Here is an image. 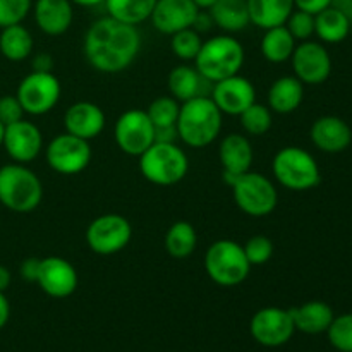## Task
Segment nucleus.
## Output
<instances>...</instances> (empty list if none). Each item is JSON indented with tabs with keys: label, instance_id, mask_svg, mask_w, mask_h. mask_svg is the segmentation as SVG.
<instances>
[{
	"label": "nucleus",
	"instance_id": "nucleus-3",
	"mask_svg": "<svg viewBox=\"0 0 352 352\" xmlns=\"http://www.w3.org/2000/svg\"><path fill=\"white\" fill-rule=\"evenodd\" d=\"M246 60L243 43L230 34H219L203 41L195 67L210 82H219L239 74Z\"/></svg>",
	"mask_w": 352,
	"mask_h": 352
},
{
	"label": "nucleus",
	"instance_id": "nucleus-11",
	"mask_svg": "<svg viewBox=\"0 0 352 352\" xmlns=\"http://www.w3.org/2000/svg\"><path fill=\"white\" fill-rule=\"evenodd\" d=\"M93 150L89 141L64 133L55 136L45 148V160L54 172L62 175H76L88 168Z\"/></svg>",
	"mask_w": 352,
	"mask_h": 352
},
{
	"label": "nucleus",
	"instance_id": "nucleus-1",
	"mask_svg": "<svg viewBox=\"0 0 352 352\" xmlns=\"http://www.w3.org/2000/svg\"><path fill=\"white\" fill-rule=\"evenodd\" d=\"M140 50L141 34L138 28L110 16L96 19L88 28L82 41V52L88 64L105 74L126 71L136 60Z\"/></svg>",
	"mask_w": 352,
	"mask_h": 352
},
{
	"label": "nucleus",
	"instance_id": "nucleus-22",
	"mask_svg": "<svg viewBox=\"0 0 352 352\" xmlns=\"http://www.w3.org/2000/svg\"><path fill=\"white\" fill-rule=\"evenodd\" d=\"M33 14L38 28L48 36H60L71 28L74 9L71 0H36Z\"/></svg>",
	"mask_w": 352,
	"mask_h": 352
},
{
	"label": "nucleus",
	"instance_id": "nucleus-50",
	"mask_svg": "<svg viewBox=\"0 0 352 352\" xmlns=\"http://www.w3.org/2000/svg\"><path fill=\"white\" fill-rule=\"evenodd\" d=\"M351 33H352V19H351Z\"/></svg>",
	"mask_w": 352,
	"mask_h": 352
},
{
	"label": "nucleus",
	"instance_id": "nucleus-26",
	"mask_svg": "<svg viewBox=\"0 0 352 352\" xmlns=\"http://www.w3.org/2000/svg\"><path fill=\"white\" fill-rule=\"evenodd\" d=\"M250 21L261 30L284 26L292 14L294 0H246Z\"/></svg>",
	"mask_w": 352,
	"mask_h": 352
},
{
	"label": "nucleus",
	"instance_id": "nucleus-10",
	"mask_svg": "<svg viewBox=\"0 0 352 352\" xmlns=\"http://www.w3.org/2000/svg\"><path fill=\"white\" fill-rule=\"evenodd\" d=\"M85 237L93 253L110 256L127 248L133 237V227L126 217L119 213H105L89 223Z\"/></svg>",
	"mask_w": 352,
	"mask_h": 352
},
{
	"label": "nucleus",
	"instance_id": "nucleus-28",
	"mask_svg": "<svg viewBox=\"0 0 352 352\" xmlns=\"http://www.w3.org/2000/svg\"><path fill=\"white\" fill-rule=\"evenodd\" d=\"M315 34L322 43H340L351 34V17L337 7H327L315 16Z\"/></svg>",
	"mask_w": 352,
	"mask_h": 352
},
{
	"label": "nucleus",
	"instance_id": "nucleus-21",
	"mask_svg": "<svg viewBox=\"0 0 352 352\" xmlns=\"http://www.w3.org/2000/svg\"><path fill=\"white\" fill-rule=\"evenodd\" d=\"M311 143L325 153H342L352 143L349 124L337 116H323L313 122L309 129Z\"/></svg>",
	"mask_w": 352,
	"mask_h": 352
},
{
	"label": "nucleus",
	"instance_id": "nucleus-38",
	"mask_svg": "<svg viewBox=\"0 0 352 352\" xmlns=\"http://www.w3.org/2000/svg\"><path fill=\"white\" fill-rule=\"evenodd\" d=\"M33 9V0H0V30L21 24Z\"/></svg>",
	"mask_w": 352,
	"mask_h": 352
},
{
	"label": "nucleus",
	"instance_id": "nucleus-16",
	"mask_svg": "<svg viewBox=\"0 0 352 352\" xmlns=\"http://www.w3.org/2000/svg\"><path fill=\"white\" fill-rule=\"evenodd\" d=\"M2 146L16 164L26 165L38 158L43 150V134L36 124L21 119L6 126Z\"/></svg>",
	"mask_w": 352,
	"mask_h": 352
},
{
	"label": "nucleus",
	"instance_id": "nucleus-27",
	"mask_svg": "<svg viewBox=\"0 0 352 352\" xmlns=\"http://www.w3.org/2000/svg\"><path fill=\"white\" fill-rule=\"evenodd\" d=\"M208 12L213 24L227 33H239L251 24L246 0H217Z\"/></svg>",
	"mask_w": 352,
	"mask_h": 352
},
{
	"label": "nucleus",
	"instance_id": "nucleus-37",
	"mask_svg": "<svg viewBox=\"0 0 352 352\" xmlns=\"http://www.w3.org/2000/svg\"><path fill=\"white\" fill-rule=\"evenodd\" d=\"M248 261L251 267H260L268 263L274 256V243L267 236H253L243 246Z\"/></svg>",
	"mask_w": 352,
	"mask_h": 352
},
{
	"label": "nucleus",
	"instance_id": "nucleus-6",
	"mask_svg": "<svg viewBox=\"0 0 352 352\" xmlns=\"http://www.w3.org/2000/svg\"><path fill=\"white\" fill-rule=\"evenodd\" d=\"M274 177L289 191H309L322 181L318 162L309 151L299 146H285L275 153L272 162Z\"/></svg>",
	"mask_w": 352,
	"mask_h": 352
},
{
	"label": "nucleus",
	"instance_id": "nucleus-49",
	"mask_svg": "<svg viewBox=\"0 0 352 352\" xmlns=\"http://www.w3.org/2000/svg\"><path fill=\"white\" fill-rule=\"evenodd\" d=\"M3 133H6V126H3L2 122H0V146L3 144Z\"/></svg>",
	"mask_w": 352,
	"mask_h": 352
},
{
	"label": "nucleus",
	"instance_id": "nucleus-18",
	"mask_svg": "<svg viewBox=\"0 0 352 352\" xmlns=\"http://www.w3.org/2000/svg\"><path fill=\"white\" fill-rule=\"evenodd\" d=\"M198 12L192 0H157L150 21L155 30L172 36L177 31L192 28Z\"/></svg>",
	"mask_w": 352,
	"mask_h": 352
},
{
	"label": "nucleus",
	"instance_id": "nucleus-40",
	"mask_svg": "<svg viewBox=\"0 0 352 352\" xmlns=\"http://www.w3.org/2000/svg\"><path fill=\"white\" fill-rule=\"evenodd\" d=\"M24 119V110L16 95H6L0 98V122L3 126Z\"/></svg>",
	"mask_w": 352,
	"mask_h": 352
},
{
	"label": "nucleus",
	"instance_id": "nucleus-13",
	"mask_svg": "<svg viewBox=\"0 0 352 352\" xmlns=\"http://www.w3.org/2000/svg\"><path fill=\"white\" fill-rule=\"evenodd\" d=\"M251 337L265 347H280L292 339L296 332L291 309L267 306L258 309L250 323Z\"/></svg>",
	"mask_w": 352,
	"mask_h": 352
},
{
	"label": "nucleus",
	"instance_id": "nucleus-12",
	"mask_svg": "<svg viewBox=\"0 0 352 352\" xmlns=\"http://www.w3.org/2000/svg\"><path fill=\"white\" fill-rule=\"evenodd\" d=\"M113 140L129 157L143 155L155 143V126L146 110L131 109L120 113L113 126Z\"/></svg>",
	"mask_w": 352,
	"mask_h": 352
},
{
	"label": "nucleus",
	"instance_id": "nucleus-30",
	"mask_svg": "<svg viewBox=\"0 0 352 352\" xmlns=\"http://www.w3.org/2000/svg\"><path fill=\"white\" fill-rule=\"evenodd\" d=\"M34 41L30 30L23 24L2 28L0 33V54L10 62H23L33 52Z\"/></svg>",
	"mask_w": 352,
	"mask_h": 352
},
{
	"label": "nucleus",
	"instance_id": "nucleus-32",
	"mask_svg": "<svg viewBox=\"0 0 352 352\" xmlns=\"http://www.w3.org/2000/svg\"><path fill=\"white\" fill-rule=\"evenodd\" d=\"M103 3L110 17L124 24L138 26L150 19L157 0H105Z\"/></svg>",
	"mask_w": 352,
	"mask_h": 352
},
{
	"label": "nucleus",
	"instance_id": "nucleus-14",
	"mask_svg": "<svg viewBox=\"0 0 352 352\" xmlns=\"http://www.w3.org/2000/svg\"><path fill=\"white\" fill-rule=\"evenodd\" d=\"M292 71L302 85H323L332 74V57L320 41H299L292 52Z\"/></svg>",
	"mask_w": 352,
	"mask_h": 352
},
{
	"label": "nucleus",
	"instance_id": "nucleus-35",
	"mask_svg": "<svg viewBox=\"0 0 352 352\" xmlns=\"http://www.w3.org/2000/svg\"><path fill=\"white\" fill-rule=\"evenodd\" d=\"M201 45V34L196 30H192V28L177 31V33H174L170 36L172 52H174L175 57L181 58V60L184 62H195V58L198 57Z\"/></svg>",
	"mask_w": 352,
	"mask_h": 352
},
{
	"label": "nucleus",
	"instance_id": "nucleus-31",
	"mask_svg": "<svg viewBox=\"0 0 352 352\" xmlns=\"http://www.w3.org/2000/svg\"><path fill=\"white\" fill-rule=\"evenodd\" d=\"M198 246V234L192 223L186 220L172 223L165 234V251L175 260H186Z\"/></svg>",
	"mask_w": 352,
	"mask_h": 352
},
{
	"label": "nucleus",
	"instance_id": "nucleus-9",
	"mask_svg": "<svg viewBox=\"0 0 352 352\" xmlns=\"http://www.w3.org/2000/svg\"><path fill=\"white\" fill-rule=\"evenodd\" d=\"M62 86L54 72L31 71L21 79L16 96L23 105L24 113L45 116L57 107Z\"/></svg>",
	"mask_w": 352,
	"mask_h": 352
},
{
	"label": "nucleus",
	"instance_id": "nucleus-25",
	"mask_svg": "<svg viewBox=\"0 0 352 352\" xmlns=\"http://www.w3.org/2000/svg\"><path fill=\"white\" fill-rule=\"evenodd\" d=\"M294 327L306 336H318L329 330L336 315L333 309L323 301H309L291 309Z\"/></svg>",
	"mask_w": 352,
	"mask_h": 352
},
{
	"label": "nucleus",
	"instance_id": "nucleus-36",
	"mask_svg": "<svg viewBox=\"0 0 352 352\" xmlns=\"http://www.w3.org/2000/svg\"><path fill=\"white\" fill-rule=\"evenodd\" d=\"M330 344L339 352H352V313L333 318L327 330Z\"/></svg>",
	"mask_w": 352,
	"mask_h": 352
},
{
	"label": "nucleus",
	"instance_id": "nucleus-24",
	"mask_svg": "<svg viewBox=\"0 0 352 352\" xmlns=\"http://www.w3.org/2000/svg\"><path fill=\"white\" fill-rule=\"evenodd\" d=\"M208 85L212 82L203 78L195 65H177L168 72L167 86L170 96H174L177 102H188L196 96L206 95Z\"/></svg>",
	"mask_w": 352,
	"mask_h": 352
},
{
	"label": "nucleus",
	"instance_id": "nucleus-4",
	"mask_svg": "<svg viewBox=\"0 0 352 352\" xmlns=\"http://www.w3.org/2000/svg\"><path fill=\"white\" fill-rule=\"evenodd\" d=\"M43 199L40 177L24 164H9L0 168V203L16 213H30Z\"/></svg>",
	"mask_w": 352,
	"mask_h": 352
},
{
	"label": "nucleus",
	"instance_id": "nucleus-2",
	"mask_svg": "<svg viewBox=\"0 0 352 352\" xmlns=\"http://www.w3.org/2000/svg\"><path fill=\"white\" fill-rule=\"evenodd\" d=\"M222 124L223 113L210 95H203L181 103L175 129L179 140L189 148H205L219 138Z\"/></svg>",
	"mask_w": 352,
	"mask_h": 352
},
{
	"label": "nucleus",
	"instance_id": "nucleus-43",
	"mask_svg": "<svg viewBox=\"0 0 352 352\" xmlns=\"http://www.w3.org/2000/svg\"><path fill=\"white\" fill-rule=\"evenodd\" d=\"M212 26H215V24H213V19H212V16H210L208 10H199L198 16H196V19H195V23H192V30H196L199 34H201V33H206V31L212 30Z\"/></svg>",
	"mask_w": 352,
	"mask_h": 352
},
{
	"label": "nucleus",
	"instance_id": "nucleus-29",
	"mask_svg": "<svg viewBox=\"0 0 352 352\" xmlns=\"http://www.w3.org/2000/svg\"><path fill=\"white\" fill-rule=\"evenodd\" d=\"M298 41L294 40L289 30L284 26H275L270 30H265L261 38V54L272 64H284L291 60L292 52H294Z\"/></svg>",
	"mask_w": 352,
	"mask_h": 352
},
{
	"label": "nucleus",
	"instance_id": "nucleus-7",
	"mask_svg": "<svg viewBox=\"0 0 352 352\" xmlns=\"http://www.w3.org/2000/svg\"><path fill=\"white\" fill-rule=\"evenodd\" d=\"M205 270L220 287H236L250 277L251 265L243 244L230 239H220L210 244L206 250Z\"/></svg>",
	"mask_w": 352,
	"mask_h": 352
},
{
	"label": "nucleus",
	"instance_id": "nucleus-41",
	"mask_svg": "<svg viewBox=\"0 0 352 352\" xmlns=\"http://www.w3.org/2000/svg\"><path fill=\"white\" fill-rule=\"evenodd\" d=\"M330 6H332V0H294L296 9L305 10V12L313 14V16H316V14L322 12Z\"/></svg>",
	"mask_w": 352,
	"mask_h": 352
},
{
	"label": "nucleus",
	"instance_id": "nucleus-47",
	"mask_svg": "<svg viewBox=\"0 0 352 352\" xmlns=\"http://www.w3.org/2000/svg\"><path fill=\"white\" fill-rule=\"evenodd\" d=\"M71 2L79 7H95V6H100V3H103L105 0H71Z\"/></svg>",
	"mask_w": 352,
	"mask_h": 352
},
{
	"label": "nucleus",
	"instance_id": "nucleus-44",
	"mask_svg": "<svg viewBox=\"0 0 352 352\" xmlns=\"http://www.w3.org/2000/svg\"><path fill=\"white\" fill-rule=\"evenodd\" d=\"M52 67H54V58L48 54H38L34 55L33 58V71L40 72H52Z\"/></svg>",
	"mask_w": 352,
	"mask_h": 352
},
{
	"label": "nucleus",
	"instance_id": "nucleus-23",
	"mask_svg": "<svg viewBox=\"0 0 352 352\" xmlns=\"http://www.w3.org/2000/svg\"><path fill=\"white\" fill-rule=\"evenodd\" d=\"M267 100L272 112L287 116L301 107L305 100V85L296 76H282L270 86Z\"/></svg>",
	"mask_w": 352,
	"mask_h": 352
},
{
	"label": "nucleus",
	"instance_id": "nucleus-15",
	"mask_svg": "<svg viewBox=\"0 0 352 352\" xmlns=\"http://www.w3.org/2000/svg\"><path fill=\"white\" fill-rule=\"evenodd\" d=\"M36 284L54 299H65L76 292L79 277L76 268L60 256H47L40 260Z\"/></svg>",
	"mask_w": 352,
	"mask_h": 352
},
{
	"label": "nucleus",
	"instance_id": "nucleus-39",
	"mask_svg": "<svg viewBox=\"0 0 352 352\" xmlns=\"http://www.w3.org/2000/svg\"><path fill=\"white\" fill-rule=\"evenodd\" d=\"M285 28L296 41H306L315 34V16L305 10L294 9L289 19L285 21Z\"/></svg>",
	"mask_w": 352,
	"mask_h": 352
},
{
	"label": "nucleus",
	"instance_id": "nucleus-45",
	"mask_svg": "<svg viewBox=\"0 0 352 352\" xmlns=\"http://www.w3.org/2000/svg\"><path fill=\"white\" fill-rule=\"evenodd\" d=\"M9 318H10V305L9 301H7L6 294L0 292V330L7 325Z\"/></svg>",
	"mask_w": 352,
	"mask_h": 352
},
{
	"label": "nucleus",
	"instance_id": "nucleus-20",
	"mask_svg": "<svg viewBox=\"0 0 352 352\" xmlns=\"http://www.w3.org/2000/svg\"><path fill=\"white\" fill-rule=\"evenodd\" d=\"M105 113L93 102L72 103L64 113L65 133L86 141L98 138L105 129Z\"/></svg>",
	"mask_w": 352,
	"mask_h": 352
},
{
	"label": "nucleus",
	"instance_id": "nucleus-17",
	"mask_svg": "<svg viewBox=\"0 0 352 352\" xmlns=\"http://www.w3.org/2000/svg\"><path fill=\"white\" fill-rule=\"evenodd\" d=\"M210 98L215 102L222 113L239 117L248 107L256 102V89L250 79L236 74L213 82Z\"/></svg>",
	"mask_w": 352,
	"mask_h": 352
},
{
	"label": "nucleus",
	"instance_id": "nucleus-8",
	"mask_svg": "<svg viewBox=\"0 0 352 352\" xmlns=\"http://www.w3.org/2000/svg\"><path fill=\"white\" fill-rule=\"evenodd\" d=\"M232 196L241 212L250 217H267L277 208L278 192L272 179L260 172L239 175L232 186Z\"/></svg>",
	"mask_w": 352,
	"mask_h": 352
},
{
	"label": "nucleus",
	"instance_id": "nucleus-5",
	"mask_svg": "<svg viewBox=\"0 0 352 352\" xmlns=\"http://www.w3.org/2000/svg\"><path fill=\"white\" fill-rule=\"evenodd\" d=\"M140 172L155 186H174L189 172V158L175 143L155 141L143 155H140Z\"/></svg>",
	"mask_w": 352,
	"mask_h": 352
},
{
	"label": "nucleus",
	"instance_id": "nucleus-19",
	"mask_svg": "<svg viewBox=\"0 0 352 352\" xmlns=\"http://www.w3.org/2000/svg\"><path fill=\"white\" fill-rule=\"evenodd\" d=\"M253 146L244 134H227L219 144V158L223 167V181L232 186L239 175L250 172L251 165H253Z\"/></svg>",
	"mask_w": 352,
	"mask_h": 352
},
{
	"label": "nucleus",
	"instance_id": "nucleus-46",
	"mask_svg": "<svg viewBox=\"0 0 352 352\" xmlns=\"http://www.w3.org/2000/svg\"><path fill=\"white\" fill-rule=\"evenodd\" d=\"M10 282H12V275H10V270L3 265H0V292H6L9 289Z\"/></svg>",
	"mask_w": 352,
	"mask_h": 352
},
{
	"label": "nucleus",
	"instance_id": "nucleus-42",
	"mask_svg": "<svg viewBox=\"0 0 352 352\" xmlns=\"http://www.w3.org/2000/svg\"><path fill=\"white\" fill-rule=\"evenodd\" d=\"M38 270H40V260L38 258H28L19 265V275L26 282H36Z\"/></svg>",
	"mask_w": 352,
	"mask_h": 352
},
{
	"label": "nucleus",
	"instance_id": "nucleus-34",
	"mask_svg": "<svg viewBox=\"0 0 352 352\" xmlns=\"http://www.w3.org/2000/svg\"><path fill=\"white\" fill-rule=\"evenodd\" d=\"M179 110H181V102H177L174 96H158L150 103L146 113L155 129H160V127H174L177 124Z\"/></svg>",
	"mask_w": 352,
	"mask_h": 352
},
{
	"label": "nucleus",
	"instance_id": "nucleus-48",
	"mask_svg": "<svg viewBox=\"0 0 352 352\" xmlns=\"http://www.w3.org/2000/svg\"><path fill=\"white\" fill-rule=\"evenodd\" d=\"M192 2H195V6L198 7L199 10H208L210 7L217 2V0H192Z\"/></svg>",
	"mask_w": 352,
	"mask_h": 352
},
{
	"label": "nucleus",
	"instance_id": "nucleus-33",
	"mask_svg": "<svg viewBox=\"0 0 352 352\" xmlns=\"http://www.w3.org/2000/svg\"><path fill=\"white\" fill-rule=\"evenodd\" d=\"M239 122L250 136H263L274 126V112L268 105L254 102L241 113Z\"/></svg>",
	"mask_w": 352,
	"mask_h": 352
}]
</instances>
